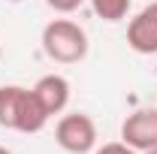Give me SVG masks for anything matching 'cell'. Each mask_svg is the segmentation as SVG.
I'll use <instances>...</instances> for the list:
<instances>
[{
  "label": "cell",
  "mask_w": 157,
  "mask_h": 154,
  "mask_svg": "<svg viewBox=\"0 0 157 154\" xmlns=\"http://www.w3.org/2000/svg\"><path fill=\"white\" fill-rule=\"evenodd\" d=\"M48 124V112L36 100L33 88L3 85L0 88V127L15 133H39Z\"/></svg>",
  "instance_id": "1"
},
{
  "label": "cell",
  "mask_w": 157,
  "mask_h": 154,
  "mask_svg": "<svg viewBox=\"0 0 157 154\" xmlns=\"http://www.w3.org/2000/svg\"><path fill=\"white\" fill-rule=\"evenodd\" d=\"M42 52L45 58H52L55 64H78V60L88 58V33L85 27L73 18H55L42 27Z\"/></svg>",
  "instance_id": "2"
},
{
  "label": "cell",
  "mask_w": 157,
  "mask_h": 154,
  "mask_svg": "<svg viewBox=\"0 0 157 154\" xmlns=\"http://www.w3.org/2000/svg\"><path fill=\"white\" fill-rule=\"evenodd\" d=\"M55 142L67 154H91L97 148V124L85 112H70L55 127Z\"/></svg>",
  "instance_id": "3"
},
{
  "label": "cell",
  "mask_w": 157,
  "mask_h": 154,
  "mask_svg": "<svg viewBox=\"0 0 157 154\" xmlns=\"http://www.w3.org/2000/svg\"><path fill=\"white\" fill-rule=\"evenodd\" d=\"M121 139L139 154L157 148V109H136L127 115L121 124Z\"/></svg>",
  "instance_id": "4"
},
{
  "label": "cell",
  "mask_w": 157,
  "mask_h": 154,
  "mask_svg": "<svg viewBox=\"0 0 157 154\" xmlns=\"http://www.w3.org/2000/svg\"><path fill=\"white\" fill-rule=\"evenodd\" d=\"M127 45L136 55H157V0L142 6L127 24Z\"/></svg>",
  "instance_id": "5"
},
{
  "label": "cell",
  "mask_w": 157,
  "mask_h": 154,
  "mask_svg": "<svg viewBox=\"0 0 157 154\" xmlns=\"http://www.w3.org/2000/svg\"><path fill=\"white\" fill-rule=\"evenodd\" d=\"M33 94L36 100L42 103V109L52 115H60L67 106H70V82L58 73H48V76L36 79V85H33Z\"/></svg>",
  "instance_id": "6"
},
{
  "label": "cell",
  "mask_w": 157,
  "mask_h": 154,
  "mask_svg": "<svg viewBox=\"0 0 157 154\" xmlns=\"http://www.w3.org/2000/svg\"><path fill=\"white\" fill-rule=\"evenodd\" d=\"M130 6H133V0H91L94 15L103 18V21H109V24L124 21L127 15H130Z\"/></svg>",
  "instance_id": "7"
},
{
  "label": "cell",
  "mask_w": 157,
  "mask_h": 154,
  "mask_svg": "<svg viewBox=\"0 0 157 154\" xmlns=\"http://www.w3.org/2000/svg\"><path fill=\"white\" fill-rule=\"evenodd\" d=\"M91 154H139V151H136V148H130L124 139H118V142H106V145L94 148Z\"/></svg>",
  "instance_id": "8"
},
{
  "label": "cell",
  "mask_w": 157,
  "mask_h": 154,
  "mask_svg": "<svg viewBox=\"0 0 157 154\" xmlns=\"http://www.w3.org/2000/svg\"><path fill=\"white\" fill-rule=\"evenodd\" d=\"M45 3H48V9H55L60 15H70V12H76L85 0H45Z\"/></svg>",
  "instance_id": "9"
},
{
  "label": "cell",
  "mask_w": 157,
  "mask_h": 154,
  "mask_svg": "<svg viewBox=\"0 0 157 154\" xmlns=\"http://www.w3.org/2000/svg\"><path fill=\"white\" fill-rule=\"evenodd\" d=\"M0 154H12V151H9V148H3V145H0Z\"/></svg>",
  "instance_id": "10"
},
{
  "label": "cell",
  "mask_w": 157,
  "mask_h": 154,
  "mask_svg": "<svg viewBox=\"0 0 157 154\" xmlns=\"http://www.w3.org/2000/svg\"><path fill=\"white\" fill-rule=\"evenodd\" d=\"M142 154H157V148H151V151H142Z\"/></svg>",
  "instance_id": "11"
},
{
  "label": "cell",
  "mask_w": 157,
  "mask_h": 154,
  "mask_svg": "<svg viewBox=\"0 0 157 154\" xmlns=\"http://www.w3.org/2000/svg\"><path fill=\"white\" fill-rule=\"evenodd\" d=\"M6 3H21V0H6Z\"/></svg>",
  "instance_id": "12"
},
{
  "label": "cell",
  "mask_w": 157,
  "mask_h": 154,
  "mask_svg": "<svg viewBox=\"0 0 157 154\" xmlns=\"http://www.w3.org/2000/svg\"><path fill=\"white\" fill-rule=\"evenodd\" d=\"M0 58H3V45H0Z\"/></svg>",
  "instance_id": "13"
}]
</instances>
